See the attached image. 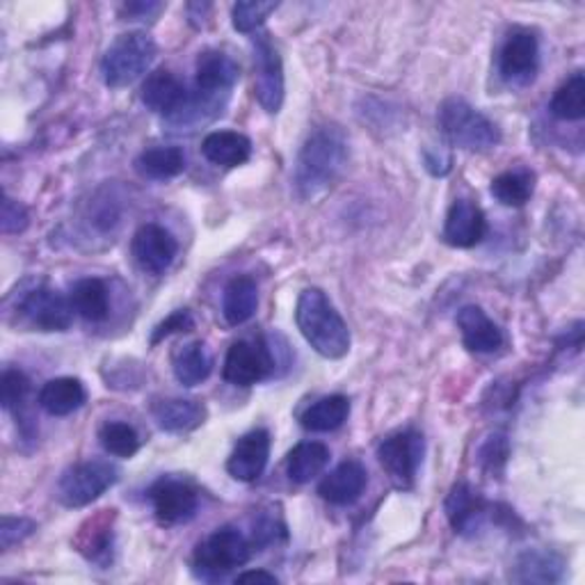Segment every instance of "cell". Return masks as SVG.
Masks as SVG:
<instances>
[{
    "mask_svg": "<svg viewBox=\"0 0 585 585\" xmlns=\"http://www.w3.org/2000/svg\"><path fill=\"white\" fill-rule=\"evenodd\" d=\"M350 161V140L336 124L318 126L305 140L298 154L292 184L302 199L325 192L343 174Z\"/></svg>",
    "mask_w": 585,
    "mask_h": 585,
    "instance_id": "6da1fadb",
    "label": "cell"
},
{
    "mask_svg": "<svg viewBox=\"0 0 585 585\" xmlns=\"http://www.w3.org/2000/svg\"><path fill=\"white\" fill-rule=\"evenodd\" d=\"M296 323L305 341L325 360H341L350 350V330L341 313L320 288L300 292Z\"/></svg>",
    "mask_w": 585,
    "mask_h": 585,
    "instance_id": "7a4b0ae2",
    "label": "cell"
},
{
    "mask_svg": "<svg viewBox=\"0 0 585 585\" xmlns=\"http://www.w3.org/2000/svg\"><path fill=\"white\" fill-rule=\"evenodd\" d=\"M439 126L446 140L464 152H489L501 142L499 126L464 99H446L442 103Z\"/></svg>",
    "mask_w": 585,
    "mask_h": 585,
    "instance_id": "3957f363",
    "label": "cell"
},
{
    "mask_svg": "<svg viewBox=\"0 0 585 585\" xmlns=\"http://www.w3.org/2000/svg\"><path fill=\"white\" fill-rule=\"evenodd\" d=\"M158 55L156 42L142 33H124L117 37L101 60V76L108 87H126L142 78Z\"/></svg>",
    "mask_w": 585,
    "mask_h": 585,
    "instance_id": "277c9868",
    "label": "cell"
},
{
    "mask_svg": "<svg viewBox=\"0 0 585 585\" xmlns=\"http://www.w3.org/2000/svg\"><path fill=\"white\" fill-rule=\"evenodd\" d=\"M252 540H247L233 526H222L195 549L192 570L203 581L224 578L229 572L239 570L252 559Z\"/></svg>",
    "mask_w": 585,
    "mask_h": 585,
    "instance_id": "5b68a950",
    "label": "cell"
},
{
    "mask_svg": "<svg viewBox=\"0 0 585 585\" xmlns=\"http://www.w3.org/2000/svg\"><path fill=\"white\" fill-rule=\"evenodd\" d=\"M120 478L117 466L106 460H87L74 464L57 483V499L67 508H85L95 504Z\"/></svg>",
    "mask_w": 585,
    "mask_h": 585,
    "instance_id": "8992f818",
    "label": "cell"
},
{
    "mask_svg": "<svg viewBox=\"0 0 585 585\" xmlns=\"http://www.w3.org/2000/svg\"><path fill=\"white\" fill-rule=\"evenodd\" d=\"M16 309L25 323L40 332H65L71 328L74 320L71 300H67L60 290L51 288L46 282L27 288Z\"/></svg>",
    "mask_w": 585,
    "mask_h": 585,
    "instance_id": "52a82bcc",
    "label": "cell"
},
{
    "mask_svg": "<svg viewBox=\"0 0 585 585\" xmlns=\"http://www.w3.org/2000/svg\"><path fill=\"white\" fill-rule=\"evenodd\" d=\"M377 460L385 474L398 489H412L419 466L423 462V434L417 430H405L387 437L377 446Z\"/></svg>",
    "mask_w": 585,
    "mask_h": 585,
    "instance_id": "ba28073f",
    "label": "cell"
},
{
    "mask_svg": "<svg viewBox=\"0 0 585 585\" xmlns=\"http://www.w3.org/2000/svg\"><path fill=\"white\" fill-rule=\"evenodd\" d=\"M254 95L261 108L268 114H277L284 106L286 85L279 51L268 33L254 37Z\"/></svg>",
    "mask_w": 585,
    "mask_h": 585,
    "instance_id": "9c48e42d",
    "label": "cell"
},
{
    "mask_svg": "<svg viewBox=\"0 0 585 585\" xmlns=\"http://www.w3.org/2000/svg\"><path fill=\"white\" fill-rule=\"evenodd\" d=\"M275 371L271 347L261 341H236L227 353L222 375L233 387H252Z\"/></svg>",
    "mask_w": 585,
    "mask_h": 585,
    "instance_id": "30bf717a",
    "label": "cell"
},
{
    "mask_svg": "<svg viewBox=\"0 0 585 585\" xmlns=\"http://www.w3.org/2000/svg\"><path fill=\"white\" fill-rule=\"evenodd\" d=\"M150 501L156 519L165 526L190 521L199 508L197 489L188 481L174 476H163L150 487Z\"/></svg>",
    "mask_w": 585,
    "mask_h": 585,
    "instance_id": "8fae6325",
    "label": "cell"
},
{
    "mask_svg": "<svg viewBox=\"0 0 585 585\" xmlns=\"http://www.w3.org/2000/svg\"><path fill=\"white\" fill-rule=\"evenodd\" d=\"M179 254V243L161 224H144L133 236V258L140 271L163 275Z\"/></svg>",
    "mask_w": 585,
    "mask_h": 585,
    "instance_id": "7c38bea8",
    "label": "cell"
},
{
    "mask_svg": "<svg viewBox=\"0 0 585 585\" xmlns=\"http://www.w3.org/2000/svg\"><path fill=\"white\" fill-rule=\"evenodd\" d=\"M241 67L231 55L220 51H207L199 55L195 69L197 97H203V103L213 106L220 95H229L233 85L239 82Z\"/></svg>",
    "mask_w": 585,
    "mask_h": 585,
    "instance_id": "4fadbf2b",
    "label": "cell"
},
{
    "mask_svg": "<svg viewBox=\"0 0 585 585\" xmlns=\"http://www.w3.org/2000/svg\"><path fill=\"white\" fill-rule=\"evenodd\" d=\"M271 460V432L268 430H252L239 439V444L233 446L227 472L233 481L241 483H254L266 472Z\"/></svg>",
    "mask_w": 585,
    "mask_h": 585,
    "instance_id": "5bb4252c",
    "label": "cell"
},
{
    "mask_svg": "<svg viewBox=\"0 0 585 585\" xmlns=\"http://www.w3.org/2000/svg\"><path fill=\"white\" fill-rule=\"evenodd\" d=\"M540 65V44L533 33H512L499 55V71L512 85L529 82Z\"/></svg>",
    "mask_w": 585,
    "mask_h": 585,
    "instance_id": "9a60e30c",
    "label": "cell"
},
{
    "mask_svg": "<svg viewBox=\"0 0 585 585\" xmlns=\"http://www.w3.org/2000/svg\"><path fill=\"white\" fill-rule=\"evenodd\" d=\"M444 510L453 531L460 536H470L483 529V523L489 515V504L470 483H457L449 494Z\"/></svg>",
    "mask_w": 585,
    "mask_h": 585,
    "instance_id": "2e32d148",
    "label": "cell"
},
{
    "mask_svg": "<svg viewBox=\"0 0 585 585\" xmlns=\"http://www.w3.org/2000/svg\"><path fill=\"white\" fill-rule=\"evenodd\" d=\"M140 97H142V103L152 112L165 114L169 117V120H174V117L186 108L190 99L186 92V85L167 69H158L146 76V80L142 82Z\"/></svg>",
    "mask_w": 585,
    "mask_h": 585,
    "instance_id": "e0dca14e",
    "label": "cell"
},
{
    "mask_svg": "<svg viewBox=\"0 0 585 585\" xmlns=\"http://www.w3.org/2000/svg\"><path fill=\"white\" fill-rule=\"evenodd\" d=\"M485 231H487V220L478 203L470 199L453 201L444 222V241L449 245L460 250L476 247L485 239Z\"/></svg>",
    "mask_w": 585,
    "mask_h": 585,
    "instance_id": "ac0fdd59",
    "label": "cell"
},
{
    "mask_svg": "<svg viewBox=\"0 0 585 585\" xmlns=\"http://www.w3.org/2000/svg\"><path fill=\"white\" fill-rule=\"evenodd\" d=\"M368 485V474L357 460H345L318 485V494L332 506H353Z\"/></svg>",
    "mask_w": 585,
    "mask_h": 585,
    "instance_id": "d6986e66",
    "label": "cell"
},
{
    "mask_svg": "<svg viewBox=\"0 0 585 585\" xmlns=\"http://www.w3.org/2000/svg\"><path fill=\"white\" fill-rule=\"evenodd\" d=\"M457 328L466 350L481 355L496 353L504 345V334L494 320L476 305H466L457 311Z\"/></svg>",
    "mask_w": 585,
    "mask_h": 585,
    "instance_id": "ffe728a7",
    "label": "cell"
},
{
    "mask_svg": "<svg viewBox=\"0 0 585 585\" xmlns=\"http://www.w3.org/2000/svg\"><path fill=\"white\" fill-rule=\"evenodd\" d=\"M154 421L165 432H190L207 421V407L192 398H161L152 405Z\"/></svg>",
    "mask_w": 585,
    "mask_h": 585,
    "instance_id": "44dd1931",
    "label": "cell"
},
{
    "mask_svg": "<svg viewBox=\"0 0 585 585\" xmlns=\"http://www.w3.org/2000/svg\"><path fill=\"white\" fill-rule=\"evenodd\" d=\"M201 154L213 165L239 167L250 161L252 142L247 135L236 131H216L203 137Z\"/></svg>",
    "mask_w": 585,
    "mask_h": 585,
    "instance_id": "7402d4cb",
    "label": "cell"
},
{
    "mask_svg": "<svg viewBox=\"0 0 585 585\" xmlns=\"http://www.w3.org/2000/svg\"><path fill=\"white\" fill-rule=\"evenodd\" d=\"M565 574V561L559 553L553 551H540L531 549L523 551L515 567H512V581L517 583H559Z\"/></svg>",
    "mask_w": 585,
    "mask_h": 585,
    "instance_id": "603a6c76",
    "label": "cell"
},
{
    "mask_svg": "<svg viewBox=\"0 0 585 585\" xmlns=\"http://www.w3.org/2000/svg\"><path fill=\"white\" fill-rule=\"evenodd\" d=\"M87 400V391L76 377H55L40 391V407L51 417H69Z\"/></svg>",
    "mask_w": 585,
    "mask_h": 585,
    "instance_id": "cb8c5ba5",
    "label": "cell"
},
{
    "mask_svg": "<svg viewBox=\"0 0 585 585\" xmlns=\"http://www.w3.org/2000/svg\"><path fill=\"white\" fill-rule=\"evenodd\" d=\"M256 307H258V288L252 277L239 275L224 286L222 313L229 325L233 328L245 325L247 320L256 313Z\"/></svg>",
    "mask_w": 585,
    "mask_h": 585,
    "instance_id": "d4e9b609",
    "label": "cell"
},
{
    "mask_svg": "<svg viewBox=\"0 0 585 585\" xmlns=\"http://www.w3.org/2000/svg\"><path fill=\"white\" fill-rule=\"evenodd\" d=\"M172 371L174 377L179 379V385L184 387H197L203 379H209L213 371V357L209 355L207 345L201 341L181 345L172 357Z\"/></svg>",
    "mask_w": 585,
    "mask_h": 585,
    "instance_id": "484cf974",
    "label": "cell"
},
{
    "mask_svg": "<svg viewBox=\"0 0 585 585\" xmlns=\"http://www.w3.org/2000/svg\"><path fill=\"white\" fill-rule=\"evenodd\" d=\"M135 169L140 177L152 181H167L186 169V154L181 146H154L137 156Z\"/></svg>",
    "mask_w": 585,
    "mask_h": 585,
    "instance_id": "4316f807",
    "label": "cell"
},
{
    "mask_svg": "<svg viewBox=\"0 0 585 585\" xmlns=\"http://www.w3.org/2000/svg\"><path fill=\"white\" fill-rule=\"evenodd\" d=\"M330 464V449L320 442H302L286 457V474L292 483L305 485L325 472Z\"/></svg>",
    "mask_w": 585,
    "mask_h": 585,
    "instance_id": "83f0119b",
    "label": "cell"
},
{
    "mask_svg": "<svg viewBox=\"0 0 585 585\" xmlns=\"http://www.w3.org/2000/svg\"><path fill=\"white\" fill-rule=\"evenodd\" d=\"M69 300H71L74 311L82 316L85 320H90V323H101V320H106L110 313L108 286L97 277H87V279L76 282Z\"/></svg>",
    "mask_w": 585,
    "mask_h": 585,
    "instance_id": "f1b7e54d",
    "label": "cell"
},
{
    "mask_svg": "<svg viewBox=\"0 0 585 585\" xmlns=\"http://www.w3.org/2000/svg\"><path fill=\"white\" fill-rule=\"evenodd\" d=\"M114 510H103L97 519H90L92 533L80 531L76 547L90 563L97 565H108L112 563V547H114V533H112V515Z\"/></svg>",
    "mask_w": 585,
    "mask_h": 585,
    "instance_id": "f546056e",
    "label": "cell"
},
{
    "mask_svg": "<svg viewBox=\"0 0 585 585\" xmlns=\"http://www.w3.org/2000/svg\"><path fill=\"white\" fill-rule=\"evenodd\" d=\"M347 417H350V400L341 394H334L309 405L300 421L302 428L311 432H332L341 428L347 421Z\"/></svg>",
    "mask_w": 585,
    "mask_h": 585,
    "instance_id": "4dcf8cb0",
    "label": "cell"
},
{
    "mask_svg": "<svg viewBox=\"0 0 585 585\" xmlns=\"http://www.w3.org/2000/svg\"><path fill=\"white\" fill-rule=\"evenodd\" d=\"M551 114L563 122H581L585 117V78L583 71L570 76L559 90H555L551 106Z\"/></svg>",
    "mask_w": 585,
    "mask_h": 585,
    "instance_id": "1f68e13d",
    "label": "cell"
},
{
    "mask_svg": "<svg viewBox=\"0 0 585 585\" xmlns=\"http://www.w3.org/2000/svg\"><path fill=\"white\" fill-rule=\"evenodd\" d=\"M492 195L504 207H523L533 195V177L529 172H504L492 181Z\"/></svg>",
    "mask_w": 585,
    "mask_h": 585,
    "instance_id": "d6a6232c",
    "label": "cell"
},
{
    "mask_svg": "<svg viewBox=\"0 0 585 585\" xmlns=\"http://www.w3.org/2000/svg\"><path fill=\"white\" fill-rule=\"evenodd\" d=\"M99 442L114 457H133L140 451V434L124 421H108L99 430Z\"/></svg>",
    "mask_w": 585,
    "mask_h": 585,
    "instance_id": "836d02e7",
    "label": "cell"
},
{
    "mask_svg": "<svg viewBox=\"0 0 585 585\" xmlns=\"http://www.w3.org/2000/svg\"><path fill=\"white\" fill-rule=\"evenodd\" d=\"M277 8L279 3H273V0H243V3L233 5L231 23L239 33H254Z\"/></svg>",
    "mask_w": 585,
    "mask_h": 585,
    "instance_id": "e575fe53",
    "label": "cell"
},
{
    "mask_svg": "<svg viewBox=\"0 0 585 585\" xmlns=\"http://www.w3.org/2000/svg\"><path fill=\"white\" fill-rule=\"evenodd\" d=\"M31 394V379L19 368H8L0 379V402L8 412H19Z\"/></svg>",
    "mask_w": 585,
    "mask_h": 585,
    "instance_id": "d590c367",
    "label": "cell"
},
{
    "mask_svg": "<svg viewBox=\"0 0 585 585\" xmlns=\"http://www.w3.org/2000/svg\"><path fill=\"white\" fill-rule=\"evenodd\" d=\"M35 531H37V523L33 519L3 517V523H0V547L8 551L14 544L23 542L25 538H31Z\"/></svg>",
    "mask_w": 585,
    "mask_h": 585,
    "instance_id": "8d00e7d4",
    "label": "cell"
},
{
    "mask_svg": "<svg viewBox=\"0 0 585 585\" xmlns=\"http://www.w3.org/2000/svg\"><path fill=\"white\" fill-rule=\"evenodd\" d=\"M508 439L504 434H494L489 437V442L481 451V464L483 470L489 474H499L504 470V464L508 462Z\"/></svg>",
    "mask_w": 585,
    "mask_h": 585,
    "instance_id": "74e56055",
    "label": "cell"
},
{
    "mask_svg": "<svg viewBox=\"0 0 585 585\" xmlns=\"http://www.w3.org/2000/svg\"><path fill=\"white\" fill-rule=\"evenodd\" d=\"M27 222V211L21 207L19 201H14L12 197H3V209H0V231L5 233V236H12V233H21L25 231Z\"/></svg>",
    "mask_w": 585,
    "mask_h": 585,
    "instance_id": "f35d334b",
    "label": "cell"
},
{
    "mask_svg": "<svg viewBox=\"0 0 585 585\" xmlns=\"http://www.w3.org/2000/svg\"><path fill=\"white\" fill-rule=\"evenodd\" d=\"M195 328V318L188 309H179L169 313L163 323L154 330V336H152V343H161L163 339L172 336V334H179V332H190Z\"/></svg>",
    "mask_w": 585,
    "mask_h": 585,
    "instance_id": "ab89813d",
    "label": "cell"
},
{
    "mask_svg": "<svg viewBox=\"0 0 585 585\" xmlns=\"http://www.w3.org/2000/svg\"><path fill=\"white\" fill-rule=\"evenodd\" d=\"M284 536L286 538V529L284 523H277L275 519L266 517L254 523V533H252V544H258V547H268V544H277V538Z\"/></svg>",
    "mask_w": 585,
    "mask_h": 585,
    "instance_id": "60d3db41",
    "label": "cell"
},
{
    "mask_svg": "<svg viewBox=\"0 0 585 585\" xmlns=\"http://www.w3.org/2000/svg\"><path fill=\"white\" fill-rule=\"evenodd\" d=\"M165 10L163 3H126L122 8V21H154Z\"/></svg>",
    "mask_w": 585,
    "mask_h": 585,
    "instance_id": "b9f144b4",
    "label": "cell"
},
{
    "mask_svg": "<svg viewBox=\"0 0 585 585\" xmlns=\"http://www.w3.org/2000/svg\"><path fill=\"white\" fill-rule=\"evenodd\" d=\"M236 583H277V576L263 570H250L236 576Z\"/></svg>",
    "mask_w": 585,
    "mask_h": 585,
    "instance_id": "7bdbcfd3",
    "label": "cell"
}]
</instances>
